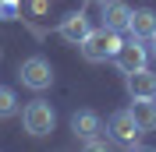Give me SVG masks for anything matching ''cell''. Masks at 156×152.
I'll use <instances>...</instances> for the list:
<instances>
[{"instance_id":"cell-1","label":"cell","mask_w":156,"mask_h":152,"mask_svg":"<svg viewBox=\"0 0 156 152\" xmlns=\"http://www.w3.org/2000/svg\"><path fill=\"white\" fill-rule=\"evenodd\" d=\"M121 43H124V39H121L117 29H103V25H99V29H92L85 36V43H82L78 50H82V57H85L89 64H103V60H114L117 57Z\"/></svg>"},{"instance_id":"cell-2","label":"cell","mask_w":156,"mask_h":152,"mask_svg":"<svg viewBox=\"0 0 156 152\" xmlns=\"http://www.w3.org/2000/svg\"><path fill=\"white\" fill-rule=\"evenodd\" d=\"M21 127L32 134V138H43L57 127V113H53V106L46 99H32L25 110H21Z\"/></svg>"},{"instance_id":"cell-3","label":"cell","mask_w":156,"mask_h":152,"mask_svg":"<svg viewBox=\"0 0 156 152\" xmlns=\"http://www.w3.org/2000/svg\"><path fill=\"white\" fill-rule=\"evenodd\" d=\"M18 78H21V85L32 88V92H46L53 85V67H50L46 57H25L21 67H18Z\"/></svg>"},{"instance_id":"cell-4","label":"cell","mask_w":156,"mask_h":152,"mask_svg":"<svg viewBox=\"0 0 156 152\" xmlns=\"http://www.w3.org/2000/svg\"><path fill=\"white\" fill-rule=\"evenodd\" d=\"M114 64H117L121 74H131V71H138V67L149 64V50L142 46V39H138V36H128L124 43H121V50H117Z\"/></svg>"},{"instance_id":"cell-5","label":"cell","mask_w":156,"mask_h":152,"mask_svg":"<svg viewBox=\"0 0 156 152\" xmlns=\"http://www.w3.org/2000/svg\"><path fill=\"white\" fill-rule=\"evenodd\" d=\"M89 32H92V21H89L85 11H71L68 18L57 25V36L64 39V43H71V46H82Z\"/></svg>"},{"instance_id":"cell-6","label":"cell","mask_w":156,"mask_h":152,"mask_svg":"<svg viewBox=\"0 0 156 152\" xmlns=\"http://www.w3.org/2000/svg\"><path fill=\"white\" fill-rule=\"evenodd\" d=\"M110 134H114V142L124 145V149H135V145H138V134H142V131H138L131 110H117V113L110 117Z\"/></svg>"},{"instance_id":"cell-7","label":"cell","mask_w":156,"mask_h":152,"mask_svg":"<svg viewBox=\"0 0 156 152\" xmlns=\"http://www.w3.org/2000/svg\"><path fill=\"white\" fill-rule=\"evenodd\" d=\"M124 85L131 99H156V74L149 67H138V71L124 74Z\"/></svg>"},{"instance_id":"cell-8","label":"cell","mask_w":156,"mask_h":152,"mask_svg":"<svg viewBox=\"0 0 156 152\" xmlns=\"http://www.w3.org/2000/svg\"><path fill=\"white\" fill-rule=\"evenodd\" d=\"M128 18H131V7L124 0H99V21L103 29H128Z\"/></svg>"},{"instance_id":"cell-9","label":"cell","mask_w":156,"mask_h":152,"mask_svg":"<svg viewBox=\"0 0 156 152\" xmlns=\"http://www.w3.org/2000/svg\"><path fill=\"white\" fill-rule=\"evenodd\" d=\"M71 131H75V138H92V134L103 131V124H99V113H92V110H75L71 113Z\"/></svg>"},{"instance_id":"cell-10","label":"cell","mask_w":156,"mask_h":152,"mask_svg":"<svg viewBox=\"0 0 156 152\" xmlns=\"http://www.w3.org/2000/svg\"><path fill=\"white\" fill-rule=\"evenodd\" d=\"M131 117H135L138 124V131L146 134V131H156V99H131Z\"/></svg>"},{"instance_id":"cell-11","label":"cell","mask_w":156,"mask_h":152,"mask_svg":"<svg viewBox=\"0 0 156 152\" xmlns=\"http://www.w3.org/2000/svg\"><path fill=\"white\" fill-rule=\"evenodd\" d=\"M128 32L138 36V39H149V36L156 32V11H149V7L131 11V18H128Z\"/></svg>"},{"instance_id":"cell-12","label":"cell","mask_w":156,"mask_h":152,"mask_svg":"<svg viewBox=\"0 0 156 152\" xmlns=\"http://www.w3.org/2000/svg\"><path fill=\"white\" fill-rule=\"evenodd\" d=\"M14 113H18V95L11 92V88H0V120H7Z\"/></svg>"},{"instance_id":"cell-13","label":"cell","mask_w":156,"mask_h":152,"mask_svg":"<svg viewBox=\"0 0 156 152\" xmlns=\"http://www.w3.org/2000/svg\"><path fill=\"white\" fill-rule=\"evenodd\" d=\"M0 18H18V0H0Z\"/></svg>"},{"instance_id":"cell-14","label":"cell","mask_w":156,"mask_h":152,"mask_svg":"<svg viewBox=\"0 0 156 152\" xmlns=\"http://www.w3.org/2000/svg\"><path fill=\"white\" fill-rule=\"evenodd\" d=\"M82 145H85V149H107V138H99V134H92V138H85V142H82Z\"/></svg>"},{"instance_id":"cell-15","label":"cell","mask_w":156,"mask_h":152,"mask_svg":"<svg viewBox=\"0 0 156 152\" xmlns=\"http://www.w3.org/2000/svg\"><path fill=\"white\" fill-rule=\"evenodd\" d=\"M46 7H50V0H32V4H29L32 14H46Z\"/></svg>"},{"instance_id":"cell-16","label":"cell","mask_w":156,"mask_h":152,"mask_svg":"<svg viewBox=\"0 0 156 152\" xmlns=\"http://www.w3.org/2000/svg\"><path fill=\"white\" fill-rule=\"evenodd\" d=\"M149 43H153V57H156V32H153V36H149Z\"/></svg>"},{"instance_id":"cell-17","label":"cell","mask_w":156,"mask_h":152,"mask_svg":"<svg viewBox=\"0 0 156 152\" xmlns=\"http://www.w3.org/2000/svg\"><path fill=\"white\" fill-rule=\"evenodd\" d=\"M96 4H99V0H96Z\"/></svg>"}]
</instances>
